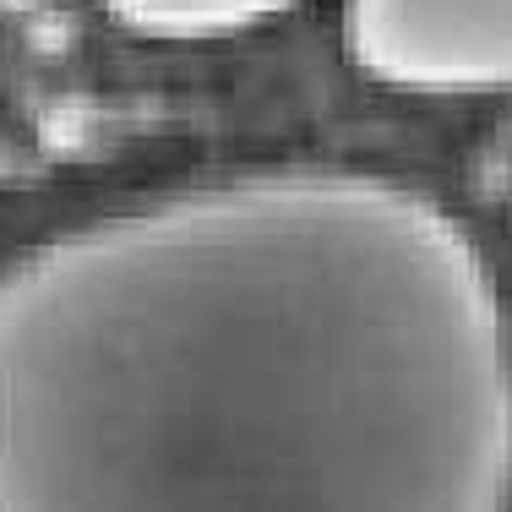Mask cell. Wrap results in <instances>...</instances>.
I'll list each match as a JSON object with an SVG mask.
<instances>
[{"instance_id": "3957f363", "label": "cell", "mask_w": 512, "mask_h": 512, "mask_svg": "<svg viewBox=\"0 0 512 512\" xmlns=\"http://www.w3.org/2000/svg\"><path fill=\"white\" fill-rule=\"evenodd\" d=\"M306 0H93L104 22L148 44H218L284 22Z\"/></svg>"}, {"instance_id": "6da1fadb", "label": "cell", "mask_w": 512, "mask_h": 512, "mask_svg": "<svg viewBox=\"0 0 512 512\" xmlns=\"http://www.w3.org/2000/svg\"><path fill=\"white\" fill-rule=\"evenodd\" d=\"M0 512H512L491 256L365 164H251L22 240Z\"/></svg>"}, {"instance_id": "7a4b0ae2", "label": "cell", "mask_w": 512, "mask_h": 512, "mask_svg": "<svg viewBox=\"0 0 512 512\" xmlns=\"http://www.w3.org/2000/svg\"><path fill=\"white\" fill-rule=\"evenodd\" d=\"M338 50L387 93L496 99L512 93V0H338Z\"/></svg>"}]
</instances>
